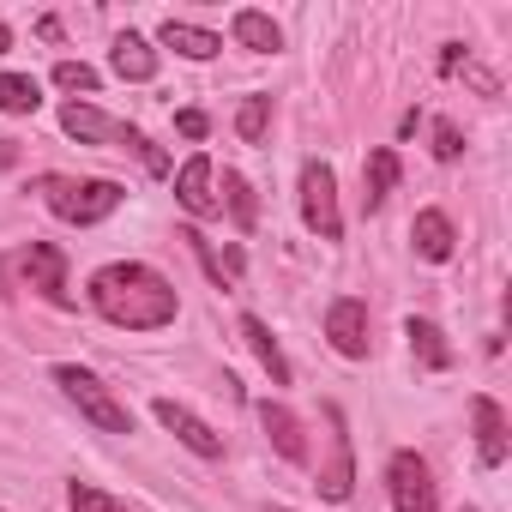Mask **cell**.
Wrapping results in <instances>:
<instances>
[{
	"mask_svg": "<svg viewBox=\"0 0 512 512\" xmlns=\"http://www.w3.org/2000/svg\"><path fill=\"white\" fill-rule=\"evenodd\" d=\"M91 308H97L109 326H121V332H157V326L175 320L181 296H175V284H169L157 266H145V260H115V266L91 272Z\"/></svg>",
	"mask_w": 512,
	"mask_h": 512,
	"instance_id": "obj_1",
	"label": "cell"
},
{
	"mask_svg": "<svg viewBox=\"0 0 512 512\" xmlns=\"http://www.w3.org/2000/svg\"><path fill=\"white\" fill-rule=\"evenodd\" d=\"M37 193L49 199V211L61 217V223H79V229H91V223H103V217H115L121 211V199H127V187L121 181H73V175H43L37 181Z\"/></svg>",
	"mask_w": 512,
	"mask_h": 512,
	"instance_id": "obj_2",
	"label": "cell"
},
{
	"mask_svg": "<svg viewBox=\"0 0 512 512\" xmlns=\"http://www.w3.org/2000/svg\"><path fill=\"white\" fill-rule=\"evenodd\" d=\"M55 386H61V392L79 404V416H91L103 434H133V410H127V404H121V398H115V392L91 374V368L61 362V368H55Z\"/></svg>",
	"mask_w": 512,
	"mask_h": 512,
	"instance_id": "obj_3",
	"label": "cell"
},
{
	"mask_svg": "<svg viewBox=\"0 0 512 512\" xmlns=\"http://www.w3.org/2000/svg\"><path fill=\"white\" fill-rule=\"evenodd\" d=\"M386 494L398 512H440V482L422 452H392L386 458Z\"/></svg>",
	"mask_w": 512,
	"mask_h": 512,
	"instance_id": "obj_4",
	"label": "cell"
},
{
	"mask_svg": "<svg viewBox=\"0 0 512 512\" xmlns=\"http://www.w3.org/2000/svg\"><path fill=\"white\" fill-rule=\"evenodd\" d=\"M302 217L320 241H344V211H338V175L332 163H302Z\"/></svg>",
	"mask_w": 512,
	"mask_h": 512,
	"instance_id": "obj_5",
	"label": "cell"
},
{
	"mask_svg": "<svg viewBox=\"0 0 512 512\" xmlns=\"http://www.w3.org/2000/svg\"><path fill=\"white\" fill-rule=\"evenodd\" d=\"M19 272H25V284H31L43 302H55V308L73 302V290H67V253H61L55 241H31V247L19 253Z\"/></svg>",
	"mask_w": 512,
	"mask_h": 512,
	"instance_id": "obj_6",
	"label": "cell"
},
{
	"mask_svg": "<svg viewBox=\"0 0 512 512\" xmlns=\"http://www.w3.org/2000/svg\"><path fill=\"white\" fill-rule=\"evenodd\" d=\"M326 338H332V350L338 356H350V362H362L368 356V302L362 296H338L332 308H326Z\"/></svg>",
	"mask_w": 512,
	"mask_h": 512,
	"instance_id": "obj_7",
	"label": "cell"
},
{
	"mask_svg": "<svg viewBox=\"0 0 512 512\" xmlns=\"http://www.w3.org/2000/svg\"><path fill=\"white\" fill-rule=\"evenodd\" d=\"M151 416H157V422H163V428H169V434L187 446V452H199V458H223V434H217L205 416H193L187 404H175V398H157V404H151Z\"/></svg>",
	"mask_w": 512,
	"mask_h": 512,
	"instance_id": "obj_8",
	"label": "cell"
},
{
	"mask_svg": "<svg viewBox=\"0 0 512 512\" xmlns=\"http://www.w3.org/2000/svg\"><path fill=\"white\" fill-rule=\"evenodd\" d=\"M61 127H67L79 145H115V151H127V133H133L127 121H115V115H103L97 103H79V97L61 109Z\"/></svg>",
	"mask_w": 512,
	"mask_h": 512,
	"instance_id": "obj_9",
	"label": "cell"
},
{
	"mask_svg": "<svg viewBox=\"0 0 512 512\" xmlns=\"http://www.w3.org/2000/svg\"><path fill=\"white\" fill-rule=\"evenodd\" d=\"M326 422H332V458L320 470V494L326 500H350V488H356V452H350V434H344V410L326 404Z\"/></svg>",
	"mask_w": 512,
	"mask_h": 512,
	"instance_id": "obj_10",
	"label": "cell"
},
{
	"mask_svg": "<svg viewBox=\"0 0 512 512\" xmlns=\"http://www.w3.org/2000/svg\"><path fill=\"white\" fill-rule=\"evenodd\" d=\"M175 199L187 217H217V193H211V157L193 151L181 169H175Z\"/></svg>",
	"mask_w": 512,
	"mask_h": 512,
	"instance_id": "obj_11",
	"label": "cell"
},
{
	"mask_svg": "<svg viewBox=\"0 0 512 512\" xmlns=\"http://www.w3.org/2000/svg\"><path fill=\"white\" fill-rule=\"evenodd\" d=\"M260 428L272 434V446H278V458H290V464H308V434H302V422H296V410H284V404H260Z\"/></svg>",
	"mask_w": 512,
	"mask_h": 512,
	"instance_id": "obj_12",
	"label": "cell"
},
{
	"mask_svg": "<svg viewBox=\"0 0 512 512\" xmlns=\"http://www.w3.org/2000/svg\"><path fill=\"white\" fill-rule=\"evenodd\" d=\"M470 422H476V452H482V464L500 470V464H506V416H500V404H494V398H470Z\"/></svg>",
	"mask_w": 512,
	"mask_h": 512,
	"instance_id": "obj_13",
	"label": "cell"
},
{
	"mask_svg": "<svg viewBox=\"0 0 512 512\" xmlns=\"http://www.w3.org/2000/svg\"><path fill=\"white\" fill-rule=\"evenodd\" d=\"M229 37H235L241 49H253V55H278V49H284L278 19H272V13H260V7H241V13L229 19Z\"/></svg>",
	"mask_w": 512,
	"mask_h": 512,
	"instance_id": "obj_14",
	"label": "cell"
},
{
	"mask_svg": "<svg viewBox=\"0 0 512 512\" xmlns=\"http://www.w3.org/2000/svg\"><path fill=\"white\" fill-rule=\"evenodd\" d=\"M157 43H163V49H175L181 61H211V55L223 49V37H217V31H205V25H187V19H163Z\"/></svg>",
	"mask_w": 512,
	"mask_h": 512,
	"instance_id": "obj_15",
	"label": "cell"
},
{
	"mask_svg": "<svg viewBox=\"0 0 512 512\" xmlns=\"http://www.w3.org/2000/svg\"><path fill=\"white\" fill-rule=\"evenodd\" d=\"M109 67H115V79H127V85H145V79H157V49H151L139 31H127V37H115V49H109Z\"/></svg>",
	"mask_w": 512,
	"mask_h": 512,
	"instance_id": "obj_16",
	"label": "cell"
},
{
	"mask_svg": "<svg viewBox=\"0 0 512 512\" xmlns=\"http://www.w3.org/2000/svg\"><path fill=\"white\" fill-rule=\"evenodd\" d=\"M410 241H416L422 260H434V266H446V260H452V247H458V235H452V217H446V211H416Z\"/></svg>",
	"mask_w": 512,
	"mask_h": 512,
	"instance_id": "obj_17",
	"label": "cell"
},
{
	"mask_svg": "<svg viewBox=\"0 0 512 512\" xmlns=\"http://www.w3.org/2000/svg\"><path fill=\"white\" fill-rule=\"evenodd\" d=\"M241 338H247L253 356H260V368L272 374V386H290V362H284V350H278V338H272V326L260 314H241Z\"/></svg>",
	"mask_w": 512,
	"mask_h": 512,
	"instance_id": "obj_18",
	"label": "cell"
},
{
	"mask_svg": "<svg viewBox=\"0 0 512 512\" xmlns=\"http://www.w3.org/2000/svg\"><path fill=\"white\" fill-rule=\"evenodd\" d=\"M404 338H410V356L428 368V374H446L452 368V344L434 320H404Z\"/></svg>",
	"mask_w": 512,
	"mask_h": 512,
	"instance_id": "obj_19",
	"label": "cell"
},
{
	"mask_svg": "<svg viewBox=\"0 0 512 512\" xmlns=\"http://www.w3.org/2000/svg\"><path fill=\"white\" fill-rule=\"evenodd\" d=\"M392 187H398V151L380 145V151H368V169H362V205L380 211L392 199Z\"/></svg>",
	"mask_w": 512,
	"mask_h": 512,
	"instance_id": "obj_20",
	"label": "cell"
},
{
	"mask_svg": "<svg viewBox=\"0 0 512 512\" xmlns=\"http://www.w3.org/2000/svg\"><path fill=\"white\" fill-rule=\"evenodd\" d=\"M43 109V85L31 73H0V115H37Z\"/></svg>",
	"mask_w": 512,
	"mask_h": 512,
	"instance_id": "obj_21",
	"label": "cell"
},
{
	"mask_svg": "<svg viewBox=\"0 0 512 512\" xmlns=\"http://www.w3.org/2000/svg\"><path fill=\"white\" fill-rule=\"evenodd\" d=\"M223 205H229V217H235V229H241V235L260 223V199H253L247 175H235V169H223ZM223 205H217V211H223Z\"/></svg>",
	"mask_w": 512,
	"mask_h": 512,
	"instance_id": "obj_22",
	"label": "cell"
},
{
	"mask_svg": "<svg viewBox=\"0 0 512 512\" xmlns=\"http://www.w3.org/2000/svg\"><path fill=\"white\" fill-rule=\"evenodd\" d=\"M266 127H272V97H247V103L235 109V133H241L247 145H260Z\"/></svg>",
	"mask_w": 512,
	"mask_h": 512,
	"instance_id": "obj_23",
	"label": "cell"
},
{
	"mask_svg": "<svg viewBox=\"0 0 512 512\" xmlns=\"http://www.w3.org/2000/svg\"><path fill=\"white\" fill-rule=\"evenodd\" d=\"M67 500H73V512H127V506H121L115 494H103L97 482H73V488H67Z\"/></svg>",
	"mask_w": 512,
	"mask_h": 512,
	"instance_id": "obj_24",
	"label": "cell"
},
{
	"mask_svg": "<svg viewBox=\"0 0 512 512\" xmlns=\"http://www.w3.org/2000/svg\"><path fill=\"white\" fill-rule=\"evenodd\" d=\"M55 85H61V91H85V97H91L103 79H97V67H85V61H61V67H55Z\"/></svg>",
	"mask_w": 512,
	"mask_h": 512,
	"instance_id": "obj_25",
	"label": "cell"
},
{
	"mask_svg": "<svg viewBox=\"0 0 512 512\" xmlns=\"http://www.w3.org/2000/svg\"><path fill=\"white\" fill-rule=\"evenodd\" d=\"M434 157H440V163H458V157H464V133H458L452 121H434Z\"/></svg>",
	"mask_w": 512,
	"mask_h": 512,
	"instance_id": "obj_26",
	"label": "cell"
},
{
	"mask_svg": "<svg viewBox=\"0 0 512 512\" xmlns=\"http://www.w3.org/2000/svg\"><path fill=\"white\" fill-rule=\"evenodd\" d=\"M175 127H181L187 139H205V133H211V121H205L199 109H181V115H175Z\"/></svg>",
	"mask_w": 512,
	"mask_h": 512,
	"instance_id": "obj_27",
	"label": "cell"
},
{
	"mask_svg": "<svg viewBox=\"0 0 512 512\" xmlns=\"http://www.w3.org/2000/svg\"><path fill=\"white\" fill-rule=\"evenodd\" d=\"M464 61V43H440V73H452Z\"/></svg>",
	"mask_w": 512,
	"mask_h": 512,
	"instance_id": "obj_28",
	"label": "cell"
},
{
	"mask_svg": "<svg viewBox=\"0 0 512 512\" xmlns=\"http://www.w3.org/2000/svg\"><path fill=\"white\" fill-rule=\"evenodd\" d=\"M13 163H19V145H13V139H0V169H13Z\"/></svg>",
	"mask_w": 512,
	"mask_h": 512,
	"instance_id": "obj_29",
	"label": "cell"
},
{
	"mask_svg": "<svg viewBox=\"0 0 512 512\" xmlns=\"http://www.w3.org/2000/svg\"><path fill=\"white\" fill-rule=\"evenodd\" d=\"M7 49H13V31H7V25H0V55H7Z\"/></svg>",
	"mask_w": 512,
	"mask_h": 512,
	"instance_id": "obj_30",
	"label": "cell"
},
{
	"mask_svg": "<svg viewBox=\"0 0 512 512\" xmlns=\"http://www.w3.org/2000/svg\"><path fill=\"white\" fill-rule=\"evenodd\" d=\"M278 512H290V506H278Z\"/></svg>",
	"mask_w": 512,
	"mask_h": 512,
	"instance_id": "obj_31",
	"label": "cell"
}]
</instances>
